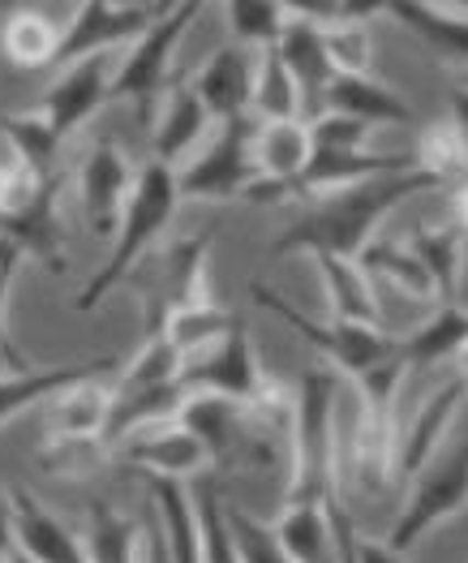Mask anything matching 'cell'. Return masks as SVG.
<instances>
[{
    "label": "cell",
    "instance_id": "ab89813d",
    "mask_svg": "<svg viewBox=\"0 0 468 563\" xmlns=\"http://www.w3.org/2000/svg\"><path fill=\"white\" fill-rule=\"evenodd\" d=\"M236 328V319L224 310V306H198V310H186V314H177L172 323H168V340L181 349V357H193V353H202V349H211L215 340H224L229 331Z\"/></svg>",
    "mask_w": 468,
    "mask_h": 563
},
{
    "label": "cell",
    "instance_id": "44dd1931",
    "mask_svg": "<svg viewBox=\"0 0 468 563\" xmlns=\"http://www.w3.org/2000/svg\"><path fill=\"white\" fill-rule=\"evenodd\" d=\"M108 413H112V387L103 378H87V383L60 391L56 400L44 405L47 448H56V443H94V448H103Z\"/></svg>",
    "mask_w": 468,
    "mask_h": 563
},
{
    "label": "cell",
    "instance_id": "7dc6e473",
    "mask_svg": "<svg viewBox=\"0 0 468 563\" xmlns=\"http://www.w3.org/2000/svg\"><path fill=\"white\" fill-rule=\"evenodd\" d=\"M361 563H409V555L391 551L387 542H375V538H361Z\"/></svg>",
    "mask_w": 468,
    "mask_h": 563
},
{
    "label": "cell",
    "instance_id": "d6a6232c",
    "mask_svg": "<svg viewBox=\"0 0 468 563\" xmlns=\"http://www.w3.org/2000/svg\"><path fill=\"white\" fill-rule=\"evenodd\" d=\"M193 504H198V520H202V563H241L233 538V520H229V495L220 486L215 473L189 482Z\"/></svg>",
    "mask_w": 468,
    "mask_h": 563
},
{
    "label": "cell",
    "instance_id": "8d00e7d4",
    "mask_svg": "<svg viewBox=\"0 0 468 563\" xmlns=\"http://www.w3.org/2000/svg\"><path fill=\"white\" fill-rule=\"evenodd\" d=\"M357 263L366 267V276H382V280H391L400 292H409V297H417V301H434V284H430L425 267L417 263V254H413L409 245L375 241Z\"/></svg>",
    "mask_w": 468,
    "mask_h": 563
},
{
    "label": "cell",
    "instance_id": "7bdbcfd3",
    "mask_svg": "<svg viewBox=\"0 0 468 563\" xmlns=\"http://www.w3.org/2000/svg\"><path fill=\"white\" fill-rule=\"evenodd\" d=\"M323 35H327L335 74H370V31H366V22H344V26H331Z\"/></svg>",
    "mask_w": 468,
    "mask_h": 563
},
{
    "label": "cell",
    "instance_id": "74e56055",
    "mask_svg": "<svg viewBox=\"0 0 468 563\" xmlns=\"http://www.w3.org/2000/svg\"><path fill=\"white\" fill-rule=\"evenodd\" d=\"M413 155H417V168L434 173L443 186L468 177V139L456 130V121H452V117H447V121L425 125V134H422V142L413 146Z\"/></svg>",
    "mask_w": 468,
    "mask_h": 563
},
{
    "label": "cell",
    "instance_id": "f6af8a7d",
    "mask_svg": "<svg viewBox=\"0 0 468 563\" xmlns=\"http://www.w3.org/2000/svg\"><path fill=\"white\" fill-rule=\"evenodd\" d=\"M327 517L331 533H335V563H361V533H357L353 508H348V499L339 490L327 499Z\"/></svg>",
    "mask_w": 468,
    "mask_h": 563
},
{
    "label": "cell",
    "instance_id": "681fc988",
    "mask_svg": "<svg viewBox=\"0 0 468 563\" xmlns=\"http://www.w3.org/2000/svg\"><path fill=\"white\" fill-rule=\"evenodd\" d=\"M452 207H456V224L468 233V177L456 181V194H452Z\"/></svg>",
    "mask_w": 468,
    "mask_h": 563
},
{
    "label": "cell",
    "instance_id": "8fae6325",
    "mask_svg": "<svg viewBox=\"0 0 468 563\" xmlns=\"http://www.w3.org/2000/svg\"><path fill=\"white\" fill-rule=\"evenodd\" d=\"M181 383H186L189 396L207 391V396H229V400H245L254 405L271 378L263 375L258 357H254V344H249V331L236 319V328L215 340L211 349L186 357V371H181Z\"/></svg>",
    "mask_w": 468,
    "mask_h": 563
},
{
    "label": "cell",
    "instance_id": "83f0119b",
    "mask_svg": "<svg viewBox=\"0 0 468 563\" xmlns=\"http://www.w3.org/2000/svg\"><path fill=\"white\" fill-rule=\"evenodd\" d=\"M314 267H319V276H323V288H327L335 319H344V323H366V328H378L375 288H370V276H366V267H361L357 258L314 254Z\"/></svg>",
    "mask_w": 468,
    "mask_h": 563
},
{
    "label": "cell",
    "instance_id": "5b68a950",
    "mask_svg": "<svg viewBox=\"0 0 468 563\" xmlns=\"http://www.w3.org/2000/svg\"><path fill=\"white\" fill-rule=\"evenodd\" d=\"M207 250L211 236H181L168 245L159 258H146L130 276L142 292V340L168 335V323L186 310L211 306V284H207Z\"/></svg>",
    "mask_w": 468,
    "mask_h": 563
},
{
    "label": "cell",
    "instance_id": "b9f144b4",
    "mask_svg": "<svg viewBox=\"0 0 468 563\" xmlns=\"http://www.w3.org/2000/svg\"><path fill=\"white\" fill-rule=\"evenodd\" d=\"M310 139H314V151H370L375 125L344 112H323L310 121Z\"/></svg>",
    "mask_w": 468,
    "mask_h": 563
},
{
    "label": "cell",
    "instance_id": "4dcf8cb0",
    "mask_svg": "<svg viewBox=\"0 0 468 563\" xmlns=\"http://www.w3.org/2000/svg\"><path fill=\"white\" fill-rule=\"evenodd\" d=\"M60 40H65V31H56L40 9H18V13H9L4 26H0V47H4V56H9L18 69L56 65Z\"/></svg>",
    "mask_w": 468,
    "mask_h": 563
},
{
    "label": "cell",
    "instance_id": "1f68e13d",
    "mask_svg": "<svg viewBox=\"0 0 468 563\" xmlns=\"http://www.w3.org/2000/svg\"><path fill=\"white\" fill-rule=\"evenodd\" d=\"M142 529L103 499H91L87 508V555L91 563H142Z\"/></svg>",
    "mask_w": 468,
    "mask_h": 563
},
{
    "label": "cell",
    "instance_id": "ffe728a7",
    "mask_svg": "<svg viewBox=\"0 0 468 563\" xmlns=\"http://www.w3.org/2000/svg\"><path fill=\"white\" fill-rule=\"evenodd\" d=\"M60 189H65V173L47 177L35 202L22 216H13L9 224H0V236L13 241L22 258L44 263L52 276H65V233H60V211H56Z\"/></svg>",
    "mask_w": 468,
    "mask_h": 563
},
{
    "label": "cell",
    "instance_id": "7c38bea8",
    "mask_svg": "<svg viewBox=\"0 0 468 563\" xmlns=\"http://www.w3.org/2000/svg\"><path fill=\"white\" fill-rule=\"evenodd\" d=\"M134 186H138V173H134L130 155L116 142H94L91 155L82 159V173H78V198H82V216H87L91 233L116 236V224L125 216Z\"/></svg>",
    "mask_w": 468,
    "mask_h": 563
},
{
    "label": "cell",
    "instance_id": "c3c4849f",
    "mask_svg": "<svg viewBox=\"0 0 468 563\" xmlns=\"http://www.w3.org/2000/svg\"><path fill=\"white\" fill-rule=\"evenodd\" d=\"M452 121H456V130L468 139V91L465 87H456V91H452Z\"/></svg>",
    "mask_w": 468,
    "mask_h": 563
},
{
    "label": "cell",
    "instance_id": "7a4b0ae2",
    "mask_svg": "<svg viewBox=\"0 0 468 563\" xmlns=\"http://www.w3.org/2000/svg\"><path fill=\"white\" fill-rule=\"evenodd\" d=\"M400 353L375 366L357 383V413L353 422H339V495L348 499L353 490L375 495L395 482V452H400V430H395V391L404 378Z\"/></svg>",
    "mask_w": 468,
    "mask_h": 563
},
{
    "label": "cell",
    "instance_id": "f5cc1de1",
    "mask_svg": "<svg viewBox=\"0 0 468 563\" xmlns=\"http://www.w3.org/2000/svg\"><path fill=\"white\" fill-rule=\"evenodd\" d=\"M13 263H22V254H18V245H13V241H4V236H0V276H4V267H13Z\"/></svg>",
    "mask_w": 468,
    "mask_h": 563
},
{
    "label": "cell",
    "instance_id": "3957f363",
    "mask_svg": "<svg viewBox=\"0 0 468 563\" xmlns=\"http://www.w3.org/2000/svg\"><path fill=\"white\" fill-rule=\"evenodd\" d=\"M339 391L344 375L314 366L297 383L292 473L283 504H327L339 490Z\"/></svg>",
    "mask_w": 468,
    "mask_h": 563
},
{
    "label": "cell",
    "instance_id": "f546056e",
    "mask_svg": "<svg viewBox=\"0 0 468 563\" xmlns=\"http://www.w3.org/2000/svg\"><path fill=\"white\" fill-rule=\"evenodd\" d=\"M276 538L292 563H335L327 504H283L276 520Z\"/></svg>",
    "mask_w": 468,
    "mask_h": 563
},
{
    "label": "cell",
    "instance_id": "ee69618b",
    "mask_svg": "<svg viewBox=\"0 0 468 563\" xmlns=\"http://www.w3.org/2000/svg\"><path fill=\"white\" fill-rule=\"evenodd\" d=\"M40 177L26 168V164H18L13 155L0 164V224H9L13 216H22L31 202H35V194H40Z\"/></svg>",
    "mask_w": 468,
    "mask_h": 563
},
{
    "label": "cell",
    "instance_id": "bcb514c9",
    "mask_svg": "<svg viewBox=\"0 0 468 563\" xmlns=\"http://www.w3.org/2000/svg\"><path fill=\"white\" fill-rule=\"evenodd\" d=\"M18 542H13V504H9V490L0 486V555L13 560Z\"/></svg>",
    "mask_w": 468,
    "mask_h": 563
},
{
    "label": "cell",
    "instance_id": "52a82bcc",
    "mask_svg": "<svg viewBox=\"0 0 468 563\" xmlns=\"http://www.w3.org/2000/svg\"><path fill=\"white\" fill-rule=\"evenodd\" d=\"M468 508V439L452 443L447 452H438L417 477L413 490L400 508V517L387 529V547L409 555L430 529H438L443 520L460 517Z\"/></svg>",
    "mask_w": 468,
    "mask_h": 563
},
{
    "label": "cell",
    "instance_id": "6f0895ef",
    "mask_svg": "<svg viewBox=\"0 0 468 563\" xmlns=\"http://www.w3.org/2000/svg\"><path fill=\"white\" fill-rule=\"evenodd\" d=\"M0 563H13V560H4V555H0Z\"/></svg>",
    "mask_w": 468,
    "mask_h": 563
},
{
    "label": "cell",
    "instance_id": "277c9868",
    "mask_svg": "<svg viewBox=\"0 0 468 563\" xmlns=\"http://www.w3.org/2000/svg\"><path fill=\"white\" fill-rule=\"evenodd\" d=\"M181 207V186H177V168H164V164H142L138 168V186L125 202V216L116 224V236H112V254L108 263L94 272L87 288L74 297V310L87 314L94 310L112 288H121V280H130L146 263V250L155 245V236L172 224Z\"/></svg>",
    "mask_w": 468,
    "mask_h": 563
},
{
    "label": "cell",
    "instance_id": "d6986e66",
    "mask_svg": "<svg viewBox=\"0 0 468 563\" xmlns=\"http://www.w3.org/2000/svg\"><path fill=\"white\" fill-rule=\"evenodd\" d=\"M125 366L121 357H87V362H60V366H44V371H13L0 378V426L35 405L56 400L60 391L87 383V378H103L108 371Z\"/></svg>",
    "mask_w": 468,
    "mask_h": 563
},
{
    "label": "cell",
    "instance_id": "60d3db41",
    "mask_svg": "<svg viewBox=\"0 0 468 563\" xmlns=\"http://www.w3.org/2000/svg\"><path fill=\"white\" fill-rule=\"evenodd\" d=\"M229 520H233V538L241 563H292L288 551L276 538V525H263L254 512H245L241 504H229Z\"/></svg>",
    "mask_w": 468,
    "mask_h": 563
},
{
    "label": "cell",
    "instance_id": "d4e9b609",
    "mask_svg": "<svg viewBox=\"0 0 468 563\" xmlns=\"http://www.w3.org/2000/svg\"><path fill=\"white\" fill-rule=\"evenodd\" d=\"M323 112H344L357 117L366 125H413V108L400 91H391L387 82H378L375 74H339L331 82Z\"/></svg>",
    "mask_w": 468,
    "mask_h": 563
},
{
    "label": "cell",
    "instance_id": "6da1fadb",
    "mask_svg": "<svg viewBox=\"0 0 468 563\" xmlns=\"http://www.w3.org/2000/svg\"><path fill=\"white\" fill-rule=\"evenodd\" d=\"M443 181L425 168H404V173H387L361 186L335 189L310 202V211L301 220H292L276 241L271 254H335V258H361L375 245V229L382 224L387 211H395L400 202H409L413 194H430Z\"/></svg>",
    "mask_w": 468,
    "mask_h": 563
},
{
    "label": "cell",
    "instance_id": "9f6ffc18",
    "mask_svg": "<svg viewBox=\"0 0 468 563\" xmlns=\"http://www.w3.org/2000/svg\"><path fill=\"white\" fill-rule=\"evenodd\" d=\"M456 87H465V91H468V74H460V82H456Z\"/></svg>",
    "mask_w": 468,
    "mask_h": 563
},
{
    "label": "cell",
    "instance_id": "484cf974",
    "mask_svg": "<svg viewBox=\"0 0 468 563\" xmlns=\"http://www.w3.org/2000/svg\"><path fill=\"white\" fill-rule=\"evenodd\" d=\"M468 349V310L465 306H438L434 319L395 340V353L404 366H438L447 357H460Z\"/></svg>",
    "mask_w": 468,
    "mask_h": 563
},
{
    "label": "cell",
    "instance_id": "7402d4cb",
    "mask_svg": "<svg viewBox=\"0 0 468 563\" xmlns=\"http://www.w3.org/2000/svg\"><path fill=\"white\" fill-rule=\"evenodd\" d=\"M387 18H395L409 35H417L447 69L468 74V13L447 4H422V0H391L382 4Z\"/></svg>",
    "mask_w": 468,
    "mask_h": 563
},
{
    "label": "cell",
    "instance_id": "e0dca14e",
    "mask_svg": "<svg viewBox=\"0 0 468 563\" xmlns=\"http://www.w3.org/2000/svg\"><path fill=\"white\" fill-rule=\"evenodd\" d=\"M9 504H13L18 555H26L31 563H91L87 542L65 520L52 517L26 486H9Z\"/></svg>",
    "mask_w": 468,
    "mask_h": 563
},
{
    "label": "cell",
    "instance_id": "ac0fdd59",
    "mask_svg": "<svg viewBox=\"0 0 468 563\" xmlns=\"http://www.w3.org/2000/svg\"><path fill=\"white\" fill-rule=\"evenodd\" d=\"M465 396H468V383L460 375L447 378L434 396H425L422 409L413 413V422L404 426V434H400V452H395V477L400 482H413L434 461V452H438L447 426L456 422Z\"/></svg>",
    "mask_w": 468,
    "mask_h": 563
},
{
    "label": "cell",
    "instance_id": "9a60e30c",
    "mask_svg": "<svg viewBox=\"0 0 468 563\" xmlns=\"http://www.w3.org/2000/svg\"><path fill=\"white\" fill-rule=\"evenodd\" d=\"M288 9H292V4H288ZM276 52H280L283 69L292 74V82H297V91H301V117H305V121L323 117L331 82L339 78V74H335V60H331V52H327L323 26H314L310 18L292 13V22H288V31H283V40Z\"/></svg>",
    "mask_w": 468,
    "mask_h": 563
},
{
    "label": "cell",
    "instance_id": "816d5d0a",
    "mask_svg": "<svg viewBox=\"0 0 468 563\" xmlns=\"http://www.w3.org/2000/svg\"><path fill=\"white\" fill-rule=\"evenodd\" d=\"M13 272H18V263H13V267H4V276H0V344H4V310H9V288H13Z\"/></svg>",
    "mask_w": 468,
    "mask_h": 563
},
{
    "label": "cell",
    "instance_id": "e575fe53",
    "mask_svg": "<svg viewBox=\"0 0 468 563\" xmlns=\"http://www.w3.org/2000/svg\"><path fill=\"white\" fill-rule=\"evenodd\" d=\"M254 121H305L301 117V91L292 82V74L283 69L280 52H258V78H254V103H249Z\"/></svg>",
    "mask_w": 468,
    "mask_h": 563
},
{
    "label": "cell",
    "instance_id": "4316f807",
    "mask_svg": "<svg viewBox=\"0 0 468 563\" xmlns=\"http://www.w3.org/2000/svg\"><path fill=\"white\" fill-rule=\"evenodd\" d=\"M409 250L417 254L425 276L434 284V301L452 306L460 292V276H465V229L460 224H434V229H417L409 236Z\"/></svg>",
    "mask_w": 468,
    "mask_h": 563
},
{
    "label": "cell",
    "instance_id": "5bb4252c",
    "mask_svg": "<svg viewBox=\"0 0 468 563\" xmlns=\"http://www.w3.org/2000/svg\"><path fill=\"white\" fill-rule=\"evenodd\" d=\"M125 465L142 470L146 477H172V482H198L211 473V456L202 448L198 434H189L181 422H164L151 426L134 434L121 452H116Z\"/></svg>",
    "mask_w": 468,
    "mask_h": 563
},
{
    "label": "cell",
    "instance_id": "9c48e42d",
    "mask_svg": "<svg viewBox=\"0 0 468 563\" xmlns=\"http://www.w3.org/2000/svg\"><path fill=\"white\" fill-rule=\"evenodd\" d=\"M198 13H202V4H193V0L168 4V13L142 35L138 44H130V56L116 65V74H112V99H130L142 117H151L155 99L168 95L172 52L186 40V31L193 26Z\"/></svg>",
    "mask_w": 468,
    "mask_h": 563
},
{
    "label": "cell",
    "instance_id": "836d02e7",
    "mask_svg": "<svg viewBox=\"0 0 468 563\" xmlns=\"http://www.w3.org/2000/svg\"><path fill=\"white\" fill-rule=\"evenodd\" d=\"M0 134H4L9 146H13V159L26 164L40 181H47V177L60 173V168H56L60 139H56V130L47 125V117H40V112H22V117L0 112Z\"/></svg>",
    "mask_w": 468,
    "mask_h": 563
},
{
    "label": "cell",
    "instance_id": "ba28073f",
    "mask_svg": "<svg viewBox=\"0 0 468 563\" xmlns=\"http://www.w3.org/2000/svg\"><path fill=\"white\" fill-rule=\"evenodd\" d=\"M254 139H258V121L254 117H241L229 121L215 142L189 159L186 168H177V186H181V202H233L245 198L249 186L263 177L258 173V155H254Z\"/></svg>",
    "mask_w": 468,
    "mask_h": 563
},
{
    "label": "cell",
    "instance_id": "cb8c5ba5",
    "mask_svg": "<svg viewBox=\"0 0 468 563\" xmlns=\"http://www.w3.org/2000/svg\"><path fill=\"white\" fill-rule=\"evenodd\" d=\"M207 125H211V112H207V103L198 99L193 82H177L172 91L164 95V108H159V117H155V134H151L155 164L177 168L189 151L202 142Z\"/></svg>",
    "mask_w": 468,
    "mask_h": 563
},
{
    "label": "cell",
    "instance_id": "f1b7e54d",
    "mask_svg": "<svg viewBox=\"0 0 468 563\" xmlns=\"http://www.w3.org/2000/svg\"><path fill=\"white\" fill-rule=\"evenodd\" d=\"M254 155H258V173L271 181H301L310 155H314V139H310V121H258V139H254Z\"/></svg>",
    "mask_w": 468,
    "mask_h": 563
},
{
    "label": "cell",
    "instance_id": "2e32d148",
    "mask_svg": "<svg viewBox=\"0 0 468 563\" xmlns=\"http://www.w3.org/2000/svg\"><path fill=\"white\" fill-rule=\"evenodd\" d=\"M254 78H258V52L241 44L215 47L207 56V65L198 69L193 78V91L207 103L211 121H241L249 117V103H254Z\"/></svg>",
    "mask_w": 468,
    "mask_h": 563
},
{
    "label": "cell",
    "instance_id": "f35d334b",
    "mask_svg": "<svg viewBox=\"0 0 468 563\" xmlns=\"http://www.w3.org/2000/svg\"><path fill=\"white\" fill-rule=\"evenodd\" d=\"M181 371H186V357H181V349L168 335L142 340V349L125 362L116 387H164V383H181Z\"/></svg>",
    "mask_w": 468,
    "mask_h": 563
},
{
    "label": "cell",
    "instance_id": "603a6c76",
    "mask_svg": "<svg viewBox=\"0 0 468 563\" xmlns=\"http://www.w3.org/2000/svg\"><path fill=\"white\" fill-rule=\"evenodd\" d=\"M146 495H151V508L159 517V538L168 547V560L202 563V520H198V504H193L189 482L146 477Z\"/></svg>",
    "mask_w": 468,
    "mask_h": 563
},
{
    "label": "cell",
    "instance_id": "f907efd6",
    "mask_svg": "<svg viewBox=\"0 0 468 563\" xmlns=\"http://www.w3.org/2000/svg\"><path fill=\"white\" fill-rule=\"evenodd\" d=\"M142 563H172V560H168V547H164V538H159V533H151V538H146Z\"/></svg>",
    "mask_w": 468,
    "mask_h": 563
},
{
    "label": "cell",
    "instance_id": "d590c367",
    "mask_svg": "<svg viewBox=\"0 0 468 563\" xmlns=\"http://www.w3.org/2000/svg\"><path fill=\"white\" fill-rule=\"evenodd\" d=\"M229 31L241 47L249 52H271L280 47L283 31L292 22V9L288 4H276V0H233L229 9Z\"/></svg>",
    "mask_w": 468,
    "mask_h": 563
},
{
    "label": "cell",
    "instance_id": "4fadbf2b",
    "mask_svg": "<svg viewBox=\"0 0 468 563\" xmlns=\"http://www.w3.org/2000/svg\"><path fill=\"white\" fill-rule=\"evenodd\" d=\"M112 52L108 56H91V60H78L69 65L40 99V117H47V125L56 130V139L65 142L74 130H82L94 112L112 99Z\"/></svg>",
    "mask_w": 468,
    "mask_h": 563
},
{
    "label": "cell",
    "instance_id": "11a10c76",
    "mask_svg": "<svg viewBox=\"0 0 468 563\" xmlns=\"http://www.w3.org/2000/svg\"><path fill=\"white\" fill-rule=\"evenodd\" d=\"M13 563H31V560H26V555H18V551H13Z\"/></svg>",
    "mask_w": 468,
    "mask_h": 563
},
{
    "label": "cell",
    "instance_id": "30bf717a",
    "mask_svg": "<svg viewBox=\"0 0 468 563\" xmlns=\"http://www.w3.org/2000/svg\"><path fill=\"white\" fill-rule=\"evenodd\" d=\"M168 13V4H112V0H87L65 22V40L56 65H78L91 56H108L112 47L138 44L142 35Z\"/></svg>",
    "mask_w": 468,
    "mask_h": 563
},
{
    "label": "cell",
    "instance_id": "db71d44e",
    "mask_svg": "<svg viewBox=\"0 0 468 563\" xmlns=\"http://www.w3.org/2000/svg\"><path fill=\"white\" fill-rule=\"evenodd\" d=\"M460 366H465V371H460V378H465V383H468V349H465V353H460Z\"/></svg>",
    "mask_w": 468,
    "mask_h": 563
},
{
    "label": "cell",
    "instance_id": "8992f818",
    "mask_svg": "<svg viewBox=\"0 0 468 563\" xmlns=\"http://www.w3.org/2000/svg\"><path fill=\"white\" fill-rule=\"evenodd\" d=\"M249 297H254L263 310H271L276 319H283V323L297 331L323 362H331L335 375L361 378V375H370L375 366H382L387 357H395V335H382L378 328L344 323V319L319 323V319H310L305 310H297L283 292H276L271 284H263V280L249 284Z\"/></svg>",
    "mask_w": 468,
    "mask_h": 563
}]
</instances>
